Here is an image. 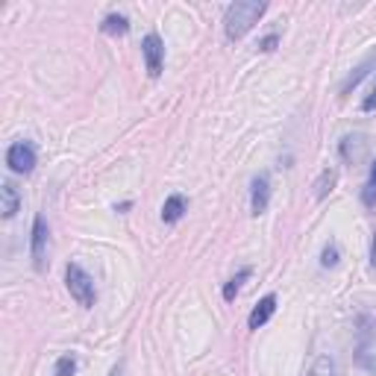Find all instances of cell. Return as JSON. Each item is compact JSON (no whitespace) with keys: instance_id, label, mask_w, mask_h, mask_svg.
Returning <instances> with one entry per match:
<instances>
[{"instance_id":"7c38bea8","label":"cell","mask_w":376,"mask_h":376,"mask_svg":"<svg viewBox=\"0 0 376 376\" xmlns=\"http://www.w3.org/2000/svg\"><path fill=\"white\" fill-rule=\"evenodd\" d=\"M100 26H103V33H106V36H127V33H129V21H127V15H118V12L106 15Z\"/></svg>"},{"instance_id":"7402d4cb","label":"cell","mask_w":376,"mask_h":376,"mask_svg":"<svg viewBox=\"0 0 376 376\" xmlns=\"http://www.w3.org/2000/svg\"><path fill=\"white\" fill-rule=\"evenodd\" d=\"M274 44H277V36H267V39H264L259 47H262V50H274Z\"/></svg>"},{"instance_id":"d6986e66","label":"cell","mask_w":376,"mask_h":376,"mask_svg":"<svg viewBox=\"0 0 376 376\" xmlns=\"http://www.w3.org/2000/svg\"><path fill=\"white\" fill-rule=\"evenodd\" d=\"M362 109H365V112H373V109H376V86H373L370 94L362 100Z\"/></svg>"},{"instance_id":"ba28073f","label":"cell","mask_w":376,"mask_h":376,"mask_svg":"<svg viewBox=\"0 0 376 376\" xmlns=\"http://www.w3.org/2000/svg\"><path fill=\"white\" fill-rule=\"evenodd\" d=\"M274 312H277V297H274V294H267V297H262V300L253 306V312H250V317H247L250 330H259V327H264L267 320L274 317Z\"/></svg>"},{"instance_id":"8992f818","label":"cell","mask_w":376,"mask_h":376,"mask_svg":"<svg viewBox=\"0 0 376 376\" xmlns=\"http://www.w3.org/2000/svg\"><path fill=\"white\" fill-rule=\"evenodd\" d=\"M142 53H144V62H147V74H150V76L162 74V65H165V44H162V39H159L156 33L144 36Z\"/></svg>"},{"instance_id":"52a82bcc","label":"cell","mask_w":376,"mask_h":376,"mask_svg":"<svg viewBox=\"0 0 376 376\" xmlns=\"http://www.w3.org/2000/svg\"><path fill=\"white\" fill-rule=\"evenodd\" d=\"M267 203H271V179H267V174H259L250 182V214H256V218L264 214Z\"/></svg>"},{"instance_id":"4fadbf2b","label":"cell","mask_w":376,"mask_h":376,"mask_svg":"<svg viewBox=\"0 0 376 376\" xmlns=\"http://www.w3.org/2000/svg\"><path fill=\"white\" fill-rule=\"evenodd\" d=\"M373 65H376V53H373V56H367V59H365V62H362V65H359V68H356V71H353L350 76L344 79V86H341V91L347 94V91H350V89H356V86L362 83V79L367 76V71H370Z\"/></svg>"},{"instance_id":"ffe728a7","label":"cell","mask_w":376,"mask_h":376,"mask_svg":"<svg viewBox=\"0 0 376 376\" xmlns=\"http://www.w3.org/2000/svg\"><path fill=\"white\" fill-rule=\"evenodd\" d=\"M362 200H365V206H376V188H373V185H365Z\"/></svg>"},{"instance_id":"30bf717a","label":"cell","mask_w":376,"mask_h":376,"mask_svg":"<svg viewBox=\"0 0 376 376\" xmlns=\"http://www.w3.org/2000/svg\"><path fill=\"white\" fill-rule=\"evenodd\" d=\"M185 212H188V200L182 194H171L165 200V206H162V221L165 224H177V221H182Z\"/></svg>"},{"instance_id":"9a60e30c","label":"cell","mask_w":376,"mask_h":376,"mask_svg":"<svg viewBox=\"0 0 376 376\" xmlns=\"http://www.w3.org/2000/svg\"><path fill=\"white\" fill-rule=\"evenodd\" d=\"M332 185H335V171H324V174H320V179H317V192H315V197L317 200H324L330 192H332Z\"/></svg>"},{"instance_id":"cb8c5ba5","label":"cell","mask_w":376,"mask_h":376,"mask_svg":"<svg viewBox=\"0 0 376 376\" xmlns=\"http://www.w3.org/2000/svg\"><path fill=\"white\" fill-rule=\"evenodd\" d=\"M367 185H373V188H376V162L370 165V182H367Z\"/></svg>"},{"instance_id":"9c48e42d","label":"cell","mask_w":376,"mask_h":376,"mask_svg":"<svg viewBox=\"0 0 376 376\" xmlns=\"http://www.w3.org/2000/svg\"><path fill=\"white\" fill-rule=\"evenodd\" d=\"M18 209H21V194H18V188L6 179L4 185H0V214L9 221V218H15Z\"/></svg>"},{"instance_id":"e0dca14e","label":"cell","mask_w":376,"mask_h":376,"mask_svg":"<svg viewBox=\"0 0 376 376\" xmlns=\"http://www.w3.org/2000/svg\"><path fill=\"white\" fill-rule=\"evenodd\" d=\"M247 277H250V271H241L238 277H232V279H229V282L224 285V300H232V297H235V294L241 291V282H244Z\"/></svg>"},{"instance_id":"ac0fdd59","label":"cell","mask_w":376,"mask_h":376,"mask_svg":"<svg viewBox=\"0 0 376 376\" xmlns=\"http://www.w3.org/2000/svg\"><path fill=\"white\" fill-rule=\"evenodd\" d=\"M320 264H324V267H335V264H338V244H335V241L324 247V256H320Z\"/></svg>"},{"instance_id":"2e32d148","label":"cell","mask_w":376,"mask_h":376,"mask_svg":"<svg viewBox=\"0 0 376 376\" xmlns=\"http://www.w3.org/2000/svg\"><path fill=\"white\" fill-rule=\"evenodd\" d=\"M74 373H76V359H74L71 353H68V356H59L53 376H74Z\"/></svg>"},{"instance_id":"5bb4252c","label":"cell","mask_w":376,"mask_h":376,"mask_svg":"<svg viewBox=\"0 0 376 376\" xmlns=\"http://www.w3.org/2000/svg\"><path fill=\"white\" fill-rule=\"evenodd\" d=\"M306 376H335V359H332L330 353L317 356V359H315V365L309 367V373H306Z\"/></svg>"},{"instance_id":"7a4b0ae2","label":"cell","mask_w":376,"mask_h":376,"mask_svg":"<svg viewBox=\"0 0 376 376\" xmlns=\"http://www.w3.org/2000/svg\"><path fill=\"white\" fill-rule=\"evenodd\" d=\"M356 365L365 367L370 376H376V320L370 315L359 317V330H356Z\"/></svg>"},{"instance_id":"277c9868","label":"cell","mask_w":376,"mask_h":376,"mask_svg":"<svg viewBox=\"0 0 376 376\" xmlns=\"http://www.w3.org/2000/svg\"><path fill=\"white\" fill-rule=\"evenodd\" d=\"M47 247H50V227L44 214H36L33 221V238H30V256H33V267L41 274L47 267Z\"/></svg>"},{"instance_id":"603a6c76","label":"cell","mask_w":376,"mask_h":376,"mask_svg":"<svg viewBox=\"0 0 376 376\" xmlns=\"http://www.w3.org/2000/svg\"><path fill=\"white\" fill-rule=\"evenodd\" d=\"M106 376H124V365H121V362H118V365H115V367H112V370H109V373H106Z\"/></svg>"},{"instance_id":"5b68a950","label":"cell","mask_w":376,"mask_h":376,"mask_svg":"<svg viewBox=\"0 0 376 376\" xmlns=\"http://www.w3.org/2000/svg\"><path fill=\"white\" fill-rule=\"evenodd\" d=\"M6 165L15 171V174H33L36 168V147L30 142H15L9 144L6 150Z\"/></svg>"},{"instance_id":"8fae6325","label":"cell","mask_w":376,"mask_h":376,"mask_svg":"<svg viewBox=\"0 0 376 376\" xmlns=\"http://www.w3.org/2000/svg\"><path fill=\"white\" fill-rule=\"evenodd\" d=\"M341 156H344V162H359V159L365 156V139L362 136L341 139Z\"/></svg>"},{"instance_id":"6da1fadb","label":"cell","mask_w":376,"mask_h":376,"mask_svg":"<svg viewBox=\"0 0 376 376\" xmlns=\"http://www.w3.org/2000/svg\"><path fill=\"white\" fill-rule=\"evenodd\" d=\"M267 4H259V0H238V4L227 6V15H224V33L229 41H238L244 36L253 24H259V18L264 15Z\"/></svg>"},{"instance_id":"44dd1931","label":"cell","mask_w":376,"mask_h":376,"mask_svg":"<svg viewBox=\"0 0 376 376\" xmlns=\"http://www.w3.org/2000/svg\"><path fill=\"white\" fill-rule=\"evenodd\" d=\"M370 267L376 271V232H373V241H370Z\"/></svg>"},{"instance_id":"3957f363","label":"cell","mask_w":376,"mask_h":376,"mask_svg":"<svg viewBox=\"0 0 376 376\" xmlns=\"http://www.w3.org/2000/svg\"><path fill=\"white\" fill-rule=\"evenodd\" d=\"M65 285L71 291V297L83 306V309H91L97 303V288H94V279L83 271L79 264H68L65 267Z\"/></svg>"}]
</instances>
